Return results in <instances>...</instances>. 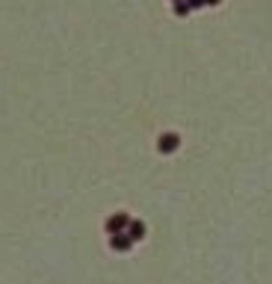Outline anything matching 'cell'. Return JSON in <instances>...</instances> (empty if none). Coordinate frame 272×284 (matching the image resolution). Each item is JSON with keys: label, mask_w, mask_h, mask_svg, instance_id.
Listing matches in <instances>:
<instances>
[{"label": "cell", "mask_w": 272, "mask_h": 284, "mask_svg": "<svg viewBox=\"0 0 272 284\" xmlns=\"http://www.w3.org/2000/svg\"><path fill=\"white\" fill-rule=\"evenodd\" d=\"M128 237H130V243L142 240V237H145V222H133V219H130V225H128Z\"/></svg>", "instance_id": "obj_4"}, {"label": "cell", "mask_w": 272, "mask_h": 284, "mask_svg": "<svg viewBox=\"0 0 272 284\" xmlns=\"http://www.w3.org/2000/svg\"><path fill=\"white\" fill-rule=\"evenodd\" d=\"M201 3H204V6H216V3H219V0H201Z\"/></svg>", "instance_id": "obj_6"}, {"label": "cell", "mask_w": 272, "mask_h": 284, "mask_svg": "<svg viewBox=\"0 0 272 284\" xmlns=\"http://www.w3.org/2000/svg\"><path fill=\"white\" fill-rule=\"evenodd\" d=\"M177 3H180V0H177Z\"/></svg>", "instance_id": "obj_7"}, {"label": "cell", "mask_w": 272, "mask_h": 284, "mask_svg": "<svg viewBox=\"0 0 272 284\" xmlns=\"http://www.w3.org/2000/svg\"><path fill=\"white\" fill-rule=\"evenodd\" d=\"M130 246H133V243H130L128 234H113L110 237V248H116V252H128Z\"/></svg>", "instance_id": "obj_3"}, {"label": "cell", "mask_w": 272, "mask_h": 284, "mask_svg": "<svg viewBox=\"0 0 272 284\" xmlns=\"http://www.w3.org/2000/svg\"><path fill=\"white\" fill-rule=\"evenodd\" d=\"M177 145H180L177 133H163V136H160V142H157L160 154H172V151H177Z\"/></svg>", "instance_id": "obj_2"}, {"label": "cell", "mask_w": 272, "mask_h": 284, "mask_svg": "<svg viewBox=\"0 0 272 284\" xmlns=\"http://www.w3.org/2000/svg\"><path fill=\"white\" fill-rule=\"evenodd\" d=\"M175 12L177 15H189V6L187 3H175Z\"/></svg>", "instance_id": "obj_5"}, {"label": "cell", "mask_w": 272, "mask_h": 284, "mask_svg": "<svg viewBox=\"0 0 272 284\" xmlns=\"http://www.w3.org/2000/svg\"><path fill=\"white\" fill-rule=\"evenodd\" d=\"M128 225H130V216L128 213H113L110 219H106V234H124L128 231Z\"/></svg>", "instance_id": "obj_1"}]
</instances>
